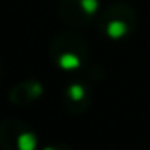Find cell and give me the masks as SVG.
I'll list each match as a JSON object with an SVG mask.
<instances>
[{"label": "cell", "mask_w": 150, "mask_h": 150, "mask_svg": "<svg viewBox=\"0 0 150 150\" xmlns=\"http://www.w3.org/2000/svg\"><path fill=\"white\" fill-rule=\"evenodd\" d=\"M97 10V0H62L60 15L69 26H84Z\"/></svg>", "instance_id": "3"}, {"label": "cell", "mask_w": 150, "mask_h": 150, "mask_svg": "<svg viewBox=\"0 0 150 150\" xmlns=\"http://www.w3.org/2000/svg\"><path fill=\"white\" fill-rule=\"evenodd\" d=\"M44 150H69L68 147H62V145H50V147H45Z\"/></svg>", "instance_id": "6"}, {"label": "cell", "mask_w": 150, "mask_h": 150, "mask_svg": "<svg viewBox=\"0 0 150 150\" xmlns=\"http://www.w3.org/2000/svg\"><path fill=\"white\" fill-rule=\"evenodd\" d=\"M52 57L63 69H76L82 63V40L73 34H62L52 44Z\"/></svg>", "instance_id": "2"}, {"label": "cell", "mask_w": 150, "mask_h": 150, "mask_svg": "<svg viewBox=\"0 0 150 150\" xmlns=\"http://www.w3.org/2000/svg\"><path fill=\"white\" fill-rule=\"evenodd\" d=\"M42 95V86L36 79H26L18 84H15L8 92V100L15 107H23Z\"/></svg>", "instance_id": "4"}, {"label": "cell", "mask_w": 150, "mask_h": 150, "mask_svg": "<svg viewBox=\"0 0 150 150\" xmlns=\"http://www.w3.org/2000/svg\"><path fill=\"white\" fill-rule=\"evenodd\" d=\"M37 136L24 121L7 118L0 121V150H36Z\"/></svg>", "instance_id": "1"}, {"label": "cell", "mask_w": 150, "mask_h": 150, "mask_svg": "<svg viewBox=\"0 0 150 150\" xmlns=\"http://www.w3.org/2000/svg\"><path fill=\"white\" fill-rule=\"evenodd\" d=\"M87 97V94H86V89L82 87L81 84H71L68 89H66V105H68V108H73L76 107V105L81 103L82 105V100Z\"/></svg>", "instance_id": "5"}]
</instances>
